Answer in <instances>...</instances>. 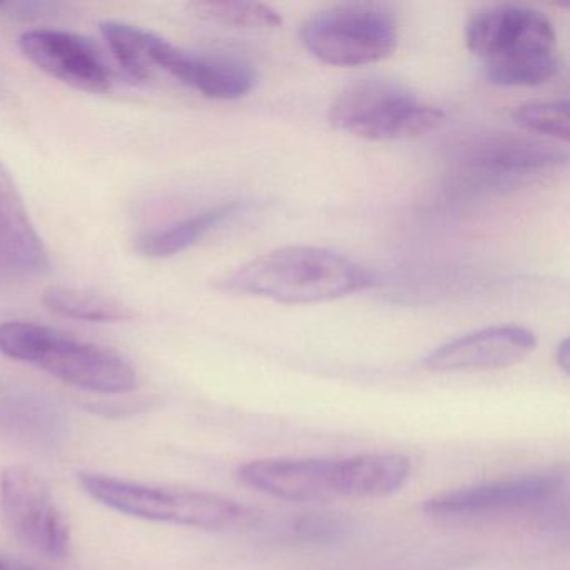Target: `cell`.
<instances>
[{
  "label": "cell",
  "mask_w": 570,
  "mask_h": 570,
  "mask_svg": "<svg viewBox=\"0 0 570 570\" xmlns=\"http://www.w3.org/2000/svg\"><path fill=\"white\" fill-rule=\"evenodd\" d=\"M0 510L22 546L55 559L68 556L71 530L38 473L19 465L0 473Z\"/></svg>",
  "instance_id": "7"
},
{
  "label": "cell",
  "mask_w": 570,
  "mask_h": 570,
  "mask_svg": "<svg viewBox=\"0 0 570 570\" xmlns=\"http://www.w3.org/2000/svg\"><path fill=\"white\" fill-rule=\"evenodd\" d=\"M0 570H9V566H6V562H2V560H0Z\"/></svg>",
  "instance_id": "22"
},
{
  "label": "cell",
  "mask_w": 570,
  "mask_h": 570,
  "mask_svg": "<svg viewBox=\"0 0 570 570\" xmlns=\"http://www.w3.org/2000/svg\"><path fill=\"white\" fill-rule=\"evenodd\" d=\"M562 485V476L557 473H533L439 493L426 500L423 510L440 519H476L520 512L549 502Z\"/></svg>",
  "instance_id": "8"
},
{
  "label": "cell",
  "mask_w": 570,
  "mask_h": 570,
  "mask_svg": "<svg viewBox=\"0 0 570 570\" xmlns=\"http://www.w3.org/2000/svg\"><path fill=\"white\" fill-rule=\"evenodd\" d=\"M242 209L239 203H225L183 219L165 229L146 233L138 239V252L146 258L163 259L179 255L202 242L213 229L236 215Z\"/></svg>",
  "instance_id": "15"
},
{
  "label": "cell",
  "mask_w": 570,
  "mask_h": 570,
  "mask_svg": "<svg viewBox=\"0 0 570 570\" xmlns=\"http://www.w3.org/2000/svg\"><path fill=\"white\" fill-rule=\"evenodd\" d=\"M563 161L566 156L552 146L510 132L476 136L459 149L456 158L462 175L485 186L510 185L517 179L556 168Z\"/></svg>",
  "instance_id": "9"
},
{
  "label": "cell",
  "mask_w": 570,
  "mask_h": 570,
  "mask_svg": "<svg viewBox=\"0 0 570 570\" xmlns=\"http://www.w3.org/2000/svg\"><path fill=\"white\" fill-rule=\"evenodd\" d=\"M466 48L483 61V72L502 88L546 85L559 71L552 22L525 6L480 9L466 22Z\"/></svg>",
  "instance_id": "2"
},
{
  "label": "cell",
  "mask_w": 570,
  "mask_h": 570,
  "mask_svg": "<svg viewBox=\"0 0 570 570\" xmlns=\"http://www.w3.org/2000/svg\"><path fill=\"white\" fill-rule=\"evenodd\" d=\"M42 303L51 312L66 318L79 320V322L119 323L132 316L131 309L116 299L82 292V289L62 288V286L46 289Z\"/></svg>",
  "instance_id": "17"
},
{
  "label": "cell",
  "mask_w": 570,
  "mask_h": 570,
  "mask_svg": "<svg viewBox=\"0 0 570 570\" xmlns=\"http://www.w3.org/2000/svg\"><path fill=\"white\" fill-rule=\"evenodd\" d=\"M442 121L439 109L420 101L405 86L383 78L353 82L330 108L333 128L368 141L420 138Z\"/></svg>",
  "instance_id": "5"
},
{
  "label": "cell",
  "mask_w": 570,
  "mask_h": 570,
  "mask_svg": "<svg viewBox=\"0 0 570 570\" xmlns=\"http://www.w3.org/2000/svg\"><path fill=\"white\" fill-rule=\"evenodd\" d=\"M29 62L62 85L86 92L111 89V69L89 39L58 29H35L19 39Z\"/></svg>",
  "instance_id": "10"
},
{
  "label": "cell",
  "mask_w": 570,
  "mask_h": 570,
  "mask_svg": "<svg viewBox=\"0 0 570 570\" xmlns=\"http://www.w3.org/2000/svg\"><path fill=\"white\" fill-rule=\"evenodd\" d=\"M556 360L557 365L562 368L563 373H569V366H570V348H569V340H562L560 342V345L557 346L556 352Z\"/></svg>",
  "instance_id": "20"
},
{
  "label": "cell",
  "mask_w": 570,
  "mask_h": 570,
  "mask_svg": "<svg viewBox=\"0 0 570 570\" xmlns=\"http://www.w3.org/2000/svg\"><path fill=\"white\" fill-rule=\"evenodd\" d=\"M372 283L362 265L332 249L285 246L232 269L215 286L283 305H313L363 292Z\"/></svg>",
  "instance_id": "1"
},
{
  "label": "cell",
  "mask_w": 570,
  "mask_h": 570,
  "mask_svg": "<svg viewBox=\"0 0 570 570\" xmlns=\"http://www.w3.org/2000/svg\"><path fill=\"white\" fill-rule=\"evenodd\" d=\"M512 119L529 132L547 136V138L569 141V102H527L517 106Z\"/></svg>",
  "instance_id": "19"
},
{
  "label": "cell",
  "mask_w": 570,
  "mask_h": 570,
  "mask_svg": "<svg viewBox=\"0 0 570 570\" xmlns=\"http://www.w3.org/2000/svg\"><path fill=\"white\" fill-rule=\"evenodd\" d=\"M0 353L88 392L128 393L138 385L135 366L115 350L38 323H0Z\"/></svg>",
  "instance_id": "3"
},
{
  "label": "cell",
  "mask_w": 570,
  "mask_h": 570,
  "mask_svg": "<svg viewBox=\"0 0 570 570\" xmlns=\"http://www.w3.org/2000/svg\"><path fill=\"white\" fill-rule=\"evenodd\" d=\"M338 460L262 459L239 466L245 485L288 502L338 499Z\"/></svg>",
  "instance_id": "13"
},
{
  "label": "cell",
  "mask_w": 570,
  "mask_h": 570,
  "mask_svg": "<svg viewBox=\"0 0 570 570\" xmlns=\"http://www.w3.org/2000/svg\"><path fill=\"white\" fill-rule=\"evenodd\" d=\"M188 88L216 101H233L249 95L256 85V71L245 59L233 56L196 55Z\"/></svg>",
  "instance_id": "16"
},
{
  "label": "cell",
  "mask_w": 570,
  "mask_h": 570,
  "mask_svg": "<svg viewBox=\"0 0 570 570\" xmlns=\"http://www.w3.org/2000/svg\"><path fill=\"white\" fill-rule=\"evenodd\" d=\"M79 482L102 505L138 519L225 530L239 525L249 515L245 507L215 493L145 485L101 473H81Z\"/></svg>",
  "instance_id": "4"
},
{
  "label": "cell",
  "mask_w": 570,
  "mask_h": 570,
  "mask_svg": "<svg viewBox=\"0 0 570 570\" xmlns=\"http://www.w3.org/2000/svg\"><path fill=\"white\" fill-rule=\"evenodd\" d=\"M51 268L18 186L0 163V285L39 278Z\"/></svg>",
  "instance_id": "12"
},
{
  "label": "cell",
  "mask_w": 570,
  "mask_h": 570,
  "mask_svg": "<svg viewBox=\"0 0 570 570\" xmlns=\"http://www.w3.org/2000/svg\"><path fill=\"white\" fill-rule=\"evenodd\" d=\"M9 570H35L32 567H9Z\"/></svg>",
  "instance_id": "21"
},
{
  "label": "cell",
  "mask_w": 570,
  "mask_h": 570,
  "mask_svg": "<svg viewBox=\"0 0 570 570\" xmlns=\"http://www.w3.org/2000/svg\"><path fill=\"white\" fill-rule=\"evenodd\" d=\"M299 38L306 51L323 65L360 68L393 55L399 46V24L382 6H333L306 19Z\"/></svg>",
  "instance_id": "6"
},
{
  "label": "cell",
  "mask_w": 570,
  "mask_h": 570,
  "mask_svg": "<svg viewBox=\"0 0 570 570\" xmlns=\"http://www.w3.org/2000/svg\"><path fill=\"white\" fill-rule=\"evenodd\" d=\"M535 348L537 338L529 328L490 326L439 346L423 365L430 372H489L517 365Z\"/></svg>",
  "instance_id": "11"
},
{
  "label": "cell",
  "mask_w": 570,
  "mask_h": 570,
  "mask_svg": "<svg viewBox=\"0 0 570 570\" xmlns=\"http://www.w3.org/2000/svg\"><path fill=\"white\" fill-rule=\"evenodd\" d=\"M196 18L236 31H273L283 24L282 16L259 2H193Z\"/></svg>",
  "instance_id": "18"
},
{
  "label": "cell",
  "mask_w": 570,
  "mask_h": 570,
  "mask_svg": "<svg viewBox=\"0 0 570 570\" xmlns=\"http://www.w3.org/2000/svg\"><path fill=\"white\" fill-rule=\"evenodd\" d=\"M412 475V463L396 453H368L338 460V497L382 499L399 492Z\"/></svg>",
  "instance_id": "14"
}]
</instances>
